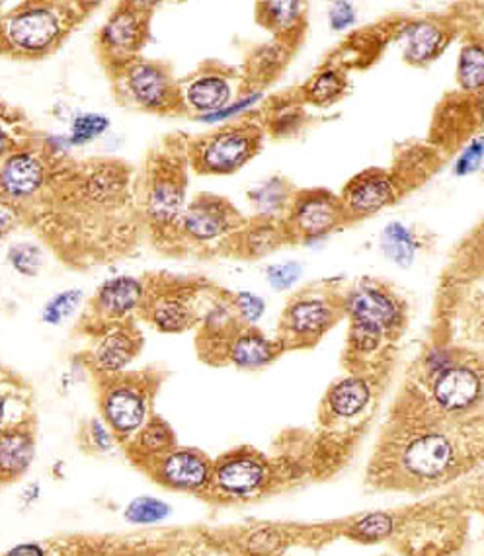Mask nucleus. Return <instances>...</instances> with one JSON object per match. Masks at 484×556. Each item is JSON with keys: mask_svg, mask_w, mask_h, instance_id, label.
Segmentation results:
<instances>
[{"mask_svg": "<svg viewBox=\"0 0 484 556\" xmlns=\"http://www.w3.org/2000/svg\"><path fill=\"white\" fill-rule=\"evenodd\" d=\"M77 12L59 3H24L0 18V55L47 57L73 30Z\"/></svg>", "mask_w": 484, "mask_h": 556, "instance_id": "obj_1", "label": "nucleus"}, {"mask_svg": "<svg viewBox=\"0 0 484 556\" xmlns=\"http://www.w3.org/2000/svg\"><path fill=\"white\" fill-rule=\"evenodd\" d=\"M116 94L123 106H133L155 114H178L180 87L174 82L170 68L157 61L135 59L133 63L118 68Z\"/></svg>", "mask_w": 484, "mask_h": 556, "instance_id": "obj_2", "label": "nucleus"}, {"mask_svg": "<svg viewBox=\"0 0 484 556\" xmlns=\"http://www.w3.org/2000/svg\"><path fill=\"white\" fill-rule=\"evenodd\" d=\"M184 207L186 180L182 166L170 155H155L143 188V215L150 231L160 236L172 234Z\"/></svg>", "mask_w": 484, "mask_h": 556, "instance_id": "obj_3", "label": "nucleus"}, {"mask_svg": "<svg viewBox=\"0 0 484 556\" xmlns=\"http://www.w3.org/2000/svg\"><path fill=\"white\" fill-rule=\"evenodd\" d=\"M352 316V340L357 350H376L386 332L403 323V307L386 289L377 285L355 287L345 299Z\"/></svg>", "mask_w": 484, "mask_h": 556, "instance_id": "obj_4", "label": "nucleus"}, {"mask_svg": "<svg viewBox=\"0 0 484 556\" xmlns=\"http://www.w3.org/2000/svg\"><path fill=\"white\" fill-rule=\"evenodd\" d=\"M260 129L239 123L207 135L190 147V162L201 174H231L251 160L260 149Z\"/></svg>", "mask_w": 484, "mask_h": 556, "instance_id": "obj_5", "label": "nucleus"}, {"mask_svg": "<svg viewBox=\"0 0 484 556\" xmlns=\"http://www.w3.org/2000/svg\"><path fill=\"white\" fill-rule=\"evenodd\" d=\"M141 311L162 332H182L196 321L198 289L178 280L145 282Z\"/></svg>", "mask_w": 484, "mask_h": 556, "instance_id": "obj_6", "label": "nucleus"}, {"mask_svg": "<svg viewBox=\"0 0 484 556\" xmlns=\"http://www.w3.org/2000/svg\"><path fill=\"white\" fill-rule=\"evenodd\" d=\"M149 16L143 5H121L102 26L98 49L114 71L139 59L137 55L149 36Z\"/></svg>", "mask_w": 484, "mask_h": 556, "instance_id": "obj_7", "label": "nucleus"}, {"mask_svg": "<svg viewBox=\"0 0 484 556\" xmlns=\"http://www.w3.org/2000/svg\"><path fill=\"white\" fill-rule=\"evenodd\" d=\"M49 162L39 150L22 145L0 164V200L27 210L49 184Z\"/></svg>", "mask_w": 484, "mask_h": 556, "instance_id": "obj_8", "label": "nucleus"}, {"mask_svg": "<svg viewBox=\"0 0 484 556\" xmlns=\"http://www.w3.org/2000/svg\"><path fill=\"white\" fill-rule=\"evenodd\" d=\"M239 221V211L227 200L198 196L184 207L172 234L191 244H210L234 231Z\"/></svg>", "mask_w": 484, "mask_h": 556, "instance_id": "obj_9", "label": "nucleus"}, {"mask_svg": "<svg viewBox=\"0 0 484 556\" xmlns=\"http://www.w3.org/2000/svg\"><path fill=\"white\" fill-rule=\"evenodd\" d=\"M100 405L106 426L121 439L137 436L149 420L147 388L131 379L108 383Z\"/></svg>", "mask_w": 484, "mask_h": 556, "instance_id": "obj_10", "label": "nucleus"}, {"mask_svg": "<svg viewBox=\"0 0 484 556\" xmlns=\"http://www.w3.org/2000/svg\"><path fill=\"white\" fill-rule=\"evenodd\" d=\"M342 200L326 191H305L292 205V229L305 239H319L344 222Z\"/></svg>", "mask_w": 484, "mask_h": 556, "instance_id": "obj_11", "label": "nucleus"}, {"mask_svg": "<svg viewBox=\"0 0 484 556\" xmlns=\"http://www.w3.org/2000/svg\"><path fill=\"white\" fill-rule=\"evenodd\" d=\"M143 301L145 282L131 275H119L102 283L98 293L92 299V311L96 318L104 321L106 326L123 323L131 313L141 311Z\"/></svg>", "mask_w": 484, "mask_h": 556, "instance_id": "obj_12", "label": "nucleus"}, {"mask_svg": "<svg viewBox=\"0 0 484 556\" xmlns=\"http://www.w3.org/2000/svg\"><path fill=\"white\" fill-rule=\"evenodd\" d=\"M141 340L131 324L114 323L106 324L98 342L90 354L92 366L100 373L114 375L126 369L139 350Z\"/></svg>", "mask_w": 484, "mask_h": 556, "instance_id": "obj_13", "label": "nucleus"}, {"mask_svg": "<svg viewBox=\"0 0 484 556\" xmlns=\"http://www.w3.org/2000/svg\"><path fill=\"white\" fill-rule=\"evenodd\" d=\"M434 398L441 408L449 412H461L475 407L480 393L482 381L477 369L469 366H449L439 371L432 385Z\"/></svg>", "mask_w": 484, "mask_h": 556, "instance_id": "obj_14", "label": "nucleus"}, {"mask_svg": "<svg viewBox=\"0 0 484 556\" xmlns=\"http://www.w3.org/2000/svg\"><path fill=\"white\" fill-rule=\"evenodd\" d=\"M232 87L227 75L219 71H203L180 87L182 109L198 114V118L215 114L231 104Z\"/></svg>", "mask_w": 484, "mask_h": 556, "instance_id": "obj_15", "label": "nucleus"}, {"mask_svg": "<svg viewBox=\"0 0 484 556\" xmlns=\"http://www.w3.org/2000/svg\"><path fill=\"white\" fill-rule=\"evenodd\" d=\"M395 200V182L391 176L369 170L348 184L344 191V211L352 217H367L383 210Z\"/></svg>", "mask_w": 484, "mask_h": 556, "instance_id": "obj_16", "label": "nucleus"}, {"mask_svg": "<svg viewBox=\"0 0 484 556\" xmlns=\"http://www.w3.org/2000/svg\"><path fill=\"white\" fill-rule=\"evenodd\" d=\"M453 445L446 436L426 434L408 445L403 463L414 477L438 479L453 465Z\"/></svg>", "mask_w": 484, "mask_h": 556, "instance_id": "obj_17", "label": "nucleus"}, {"mask_svg": "<svg viewBox=\"0 0 484 556\" xmlns=\"http://www.w3.org/2000/svg\"><path fill=\"white\" fill-rule=\"evenodd\" d=\"M162 482L182 490H200L210 484L213 468L207 458L193 449H172L159 465Z\"/></svg>", "mask_w": 484, "mask_h": 556, "instance_id": "obj_18", "label": "nucleus"}, {"mask_svg": "<svg viewBox=\"0 0 484 556\" xmlns=\"http://www.w3.org/2000/svg\"><path fill=\"white\" fill-rule=\"evenodd\" d=\"M336 321V307L319 297H299L289 304L283 316L285 330L295 338L311 340Z\"/></svg>", "mask_w": 484, "mask_h": 556, "instance_id": "obj_19", "label": "nucleus"}, {"mask_svg": "<svg viewBox=\"0 0 484 556\" xmlns=\"http://www.w3.org/2000/svg\"><path fill=\"white\" fill-rule=\"evenodd\" d=\"M211 479L221 492L244 496L254 492L264 482L266 470L264 465L251 455H232L215 467Z\"/></svg>", "mask_w": 484, "mask_h": 556, "instance_id": "obj_20", "label": "nucleus"}, {"mask_svg": "<svg viewBox=\"0 0 484 556\" xmlns=\"http://www.w3.org/2000/svg\"><path fill=\"white\" fill-rule=\"evenodd\" d=\"M448 44L444 26L432 20H418L405 30V59L412 65L434 61Z\"/></svg>", "mask_w": 484, "mask_h": 556, "instance_id": "obj_21", "label": "nucleus"}, {"mask_svg": "<svg viewBox=\"0 0 484 556\" xmlns=\"http://www.w3.org/2000/svg\"><path fill=\"white\" fill-rule=\"evenodd\" d=\"M34 438L27 429L6 427L0 432V472L16 477L32 465Z\"/></svg>", "mask_w": 484, "mask_h": 556, "instance_id": "obj_22", "label": "nucleus"}, {"mask_svg": "<svg viewBox=\"0 0 484 556\" xmlns=\"http://www.w3.org/2000/svg\"><path fill=\"white\" fill-rule=\"evenodd\" d=\"M275 355H278V350H275L273 342L266 340L256 330L239 334L229 347V357L232 364L244 369H256L266 366Z\"/></svg>", "mask_w": 484, "mask_h": 556, "instance_id": "obj_23", "label": "nucleus"}, {"mask_svg": "<svg viewBox=\"0 0 484 556\" xmlns=\"http://www.w3.org/2000/svg\"><path fill=\"white\" fill-rule=\"evenodd\" d=\"M371 388L359 377H348L328 393V407L340 418H354L369 405Z\"/></svg>", "mask_w": 484, "mask_h": 556, "instance_id": "obj_24", "label": "nucleus"}, {"mask_svg": "<svg viewBox=\"0 0 484 556\" xmlns=\"http://www.w3.org/2000/svg\"><path fill=\"white\" fill-rule=\"evenodd\" d=\"M381 248L385 256L389 258L396 266H410L414 254H417V239L414 234L403 225V222H391L386 225L381 236Z\"/></svg>", "mask_w": 484, "mask_h": 556, "instance_id": "obj_25", "label": "nucleus"}, {"mask_svg": "<svg viewBox=\"0 0 484 556\" xmlns=\"http://www.w3.org/2000/svg\"><path fill=\"white\" fill-rule=\"evenodd\" d=\"M458 80L465 92H480L484 82V51L479 41L463 47L458 67Z\"/></svg>", "mask_w": 484, "mask_h": 556, "instance_id": "obj_26", "label": "nucleus"}, {"mask_svg": "<svg viewBox=\"0 0 484 556\" xmlns=\"http://www.w3.org/2000/svg\"><path fill=\"white\" fill-rule=\"evenodd\" d=\"M344 88L345 78L338 71H335V68H326V71H321L309 82L305 96L309 102H314L316 106H326L328 102L336 100L344 92Z\"/></svg>", "mask_w": 484, "mask_h": 556, "instance_id": "obj_27", "label": "nucleus"}, {"mask_svg": "<svg viewBox=\"0 0 484 556\" xmlns=\"http://www.w3.org/2000/svg\"><path fill=\"white\" fill-rule=\"evenodd\" d=\"M137 443H139V449L147 453H169L174 448V434L170 426L160 418H150L147 424L137 432Z\"/></svg>", "mask_w": 484, "mask_h": 556, "instance_id": "obj_28", "label": "nucleus"}, {"mask_svg": "<svg viewBox=\"0 0 484 556\" xmlns=\"http://www.w3.org/2000/svg\"><path fill=\"white\" fill-rule=\"evenodd\" d=\"M6 260L12 266V270H16L18 273H22L26 277L37 275L39 270L44 268V263H46L44 250H41L37 244H32V242L12 244L8 248Z\"/></svg>", "mask_w": 484, "mask_h": 556, "instance_id": "obj_29", "label": "nucleus"}, {"mask_svg": "<svg viewBox=\"0 0 484 556\" xmlns=\"http://www.w3.org/2000/svg\"><path fill=\"white\" fill-rule=\"evenodd\" d=\"M172 508L162 502L159 498L141 496L135 498L133 502L126 510V520L137 525H147V523H159L170 516Z\"/></svg>", "mask_w": 484, "mask_h": 556, "instance_id": "obj_30", "label": "nucleus"}, {"mask_svg": "<svg viewBox=\"0 0 484 556\" xmlns=\"http://www.w3.org/2000/svg\"><path fill=\"white\" fill-rule=\"evenodd\" d=\"M82 297H85V293L80 289H68L51 297L46 303L44 311H41V321L47 324H61L80 307Z\"/></svg>", "mask_w": 484, "mask_h": 556, "instance_id": "obj_31", "label": "nucleus"}, {"mask_svg": "<svg viewBox=\"0 0 484 556\" xmlns=\"http://www.w3.org/2000/svg\"><path fill=\"white\" fill-rule=\"evenodd\" d=\"M262 14L266 16V22L278 30H292L297 26L303 14L301 3H266L262 5Z\"/></svg>", "mask_w": 484, "mask_h": 556, "instance_id": "obj_32", "label": "nucleus"}, {"mask_svg": "<svg viewBox=\"0 0 484 556\" xmlns=\"http://www.w3.org/2000/svg\"><path fill=\"white\" fill-rule=\"evenodd\" d=\"M109 128V119L98 114H82L77 116L73 121V131L68 137L71 145H85L88 141H94L96 137H100Z\"/></svg>", "mask_w": 484, "mask_h": 556, "instance_id": "obj_33", "label": "nucleus"}, {"mask_svg": "<svg viewBox=\"0 0 484 556\" xmlns=\"http://www.w3.org/2000/svg\"><path fill=\"white\" fill-rule=\"evenodd\" d=\"M395 527V520L389 516V513H369V516L362 518L355 525V533L364 539H383L393 531Z\"/></svg>", "mask_w": 484, "mask_h": 556, "instance_id": "obj_34", "label": "nucleus"}, {"mask_svg": "<svg viewBox=\"0 0 484 556\" xmlns=\"http://www.w3.org/2000/svg\"><path fill=\"white\" fill-rule=\"evenodd\" d=\"M232 309H234V313L239 314L242 323L252 324V323L258 321L262 314H264L266 303L262 301L258 295L244 293V291H242V293H237L232 297Z\"/></svg>", "mask_w": 484, "mask_h": 556, "instance_id": "obj_35", "label": "nucleus"}, {"mask_svg": "<svg viewBox=\"0 0 484 556\" xmlns=\"http://www.w3.org/2000/svg\"><path fill=\"white\" fill-rule=\"evenodd\" d=\"M268 282L273 289H289L293 287L299 277H301V266L297 262H287V263H275V266H270L266 270Z\"/></svg>", "mask_w": 484, "mask_h": 556, "instance_id": "obj_36", "label": "nucleus"}, {"mask_svg": "<svg viewBox=\"0 0 484 556\" xmlns=\"http://www.w3.org/2000/svg\"><path fill=\"white\" fill-rule=\"evenodd\" d=\"M16 121L0 114V164H3L14 150L20 149L24 143L16 137Z\"/></svg>", "mask_w": 484, "mask_h": 556, "instance_id": "obj_37", "label": "nucleus"}, {"mask_svg": "<svg viewBox=\"0 0 484 556\" xmlns=\"http://www.w3.org/2000/svg\"><path fill=\"white\" fill-rule=\"evenodd\" d=\"M26 222L24 210L6 200H0V241Z\"/></svg>", "mask_w": 484, "mask_h": 556, "instance_id": "obj_38", "label": "nucleus"}, {"mask_svg": "<svg viewBox=\"0 0 484 556\" xmlns=\"http://www.w3.org/2000/svg\"><path fill=\"white\" fill-rule=\"evenodd\" d=\"M254 201L260 205L262 211H273V210H278V207H283V201H285L283 182L268 184L264 188H260L254 193Z\"/></svg>", "mask_w": 484, "mask_h": 556, "instance_id": "obj_39", "label": "nucleus"}, {"mask_svg": "<svg viewBox=\"0 0 484 556\" xmlns=\"http://www.w3.org/2000/svg\"><path fill=\"white\" fill-rule=\"evenodd\" d=\"M480 160H482V139L477 137L475 141L467 147V150H463V155L459 157L458 164H455V172L459 176L473 174L475 170H479Z\"/></svg>", "mask_w": 484, "mask_h": 556, "instance_id": "obj_40", "label": "nucleus"}, {"mask_svg": "<svg viewBox=\"0 0 484 556\" xmlns=\"http://www.w3.org/2000/svg\"><path fill=\"white\" fill-rule=\"evenodd\" d=\"M275 229L270 227V225H264V227H258L251 232L244 234V242L242 244H248L251 246V250L258 248L256 252H268L270 248L275 246Z\"/></svg>", "mask_w": 484, "mask_h": 556, "instance_id": "obj_41", "label": "nucleus"}, {"mask_svg": "<svg viewBox=\"0 0 484 556\" xmlns=\"http://www.w3.org/2000/svg\"><path fill=\"white\" fill-rule=\"evenodd\" d=\"M280 541H282V537L275 531L262 530V531L252 533L251 539H248V551L258 552V554H268L280 545Z\"/></svg>", "mask_w": 484, "mask_h": 556, "instance_id": "obj_42", "label": "nucleus"}, {"mask_svg": "<svg viewBox=\"0 0 484 556\" xmlns=\"http://www.w3.org/2000/svg\"><path fill=\"white\" fill-rule=\"evenodd\" d=\"M88 434H90V439H92V445L96 449H100V451H109V449H114V443H116V436H114V432L112 429H109L104 422H100V420H92L90 422V429H88Z\"/></svg>", "mask_w": 484, "mask_h": 556, "instance_id": "obj_43", "label": "nucleus"}, {"mask_svg": "<svg viewBox=\"0 0 484 556\" xmlns=\"http://www.w3.org/2000/svg\"><path fill=\"white\" fill-rule=\"evenodd\" d=\"M258 100H260V94L246 96V98L239 100L237 104H229V106H225L223 109L215 111V114H210V116H203V118H200V121H205V123L225 121V119H229V118H232V116H237L239 111H242V109H246V108H251V106H252L254 102H258Z\"/></svg>", "mask_w": 484, "mask_h": 556, "instance_id": "obj_44", "label": "nucleus"}, {"mask_svg": "<svg viewBox=\"0 0 484 556\" xmlns=\"http://www.w3.org/2000/svg\"><path fill=\"white\" fill-rule=\"evenodd\" d=\"M328 20L335 30H345V27H350L355 22V12L348 3H336L330 6Z\"/></svg>", "mask_w": 484, "mask_h": 556, "instance_id": "obj_45", "label": "nucleus"}, {"mask_svg": "<svg viewBox=\"0 0 484 556\" xmlns=\"http://www.w3.org/2000/svg\"><path fill=\"white\" fill-rule=\"evenodd\" d=\"M5 556H46V552L37 543H20L6 551Z\"/></svg>", "mask_w": 484, "mask_h": 556, "instance_id": "obj_46", "label": "nucleus"}, {"mask_svg": "<svg viewBox=\"0 0 484 556\" xmlns=\"http://www.w3.org/2000/svg\"><path fill=\"white\" fill-rule=\"evenodd\" d=\"M10 395L5 391L3 386H0V432L3 429H6V420H8V414H10Z\"/></svg>", "mask_w": 484, "mask_h": 556, "instance_id": "obj_47", "label": "nucleus"}, {"mask_svg": "<svg viewBox=\"0 0 484 556\" xmlns=\"http://www.w3.org/2000/svg\"><path fill=\"white\" fill-rule=\"evenodd\" d=\"M37 498H39V484H30L22 494V499H24L26 506H30L32 502H36Z\"/></svg>", "mask_w": 484, "mask_h": 556, "instance_id": "obj_48", "label": "nucleus"}, {"mask_svg": "<svg viewBox=\"0 0 484 556\" xmlns=\"http://www.w3.org/2000/svg\"><path fill=\"white\" fill-rule=\"evenodd\" d=\"M0 18H3V10H0Z\"/></svg>", "mask_w": 484, "mask_h": 556, "instance_id": "obj_49", "label": "nucleus"}]
</instances>
